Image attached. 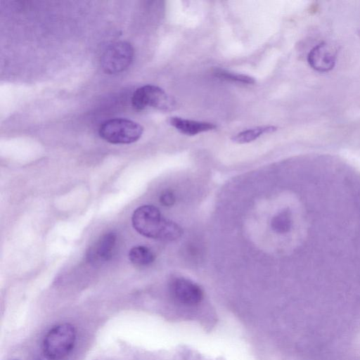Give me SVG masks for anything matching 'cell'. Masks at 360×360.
<instances>
[{"label": "cell", "mask_w": 360, "mask_h": 360, "mask_svg": "<svg viewBox=\"0 0 360 360\" xmlns=\"http://www.w3.org/2000/svg\"><path fill=\"white\" fill-rule=\"evenodd\" d=\"M131 222L138 233L149 238L172 241L183 233L181 226L163 217L159 209L150 205L136 208L132 214Z\"/></svg>", "instance_id": "obj_1"}, {"label": "cell", "mask_w": 360, "mask_h": 360, "mask_svg": "<svg viewBox=\"0 0 360 360\" xmlns=\"http://www.w3.org/2000/svg\"><path fill=\"white\" fill-rule=\"evenodd\" d=\"M76 330L68 323L51 328L43 340L44 356L50 360H60L68 355L76 342Z\"/></svg>", "instance_id": "obj_2"}, {"label": "cell", "mask_w": 360, "mask_h": 360, "mask_svg": "<svg viewBox=\"0 0 360 360\" xmlns=\"http://www.w3.org/2000/svg\"><path fill=\"white\" fill-rule=\"evenodd\" d=\"M143 131L139 123L125 118H112L103 122L98 129L99 136L113 144H128L136 142Z\"/></svg>", "instance_id": "obj_3"}, {"label": "cell", "mask_w": 360, "mask_h": 360, "mask_svg": "<svg viewBox=\"0 0 360 360\" xmlns=\"http://www.w3.org/2000/svg\"><path fill=\"white\" fill-rule=\"evenodd\" d=\"M131 105L134 110L139 111L148 108L167 111L176 108V102L160 87L147 84L135 90L131 98Z\"/></svg>", "instance_id": "obj_4"}, {"label": "cell", "mask_w": 360, "mask_h": 360, "mask_svg": "<svg viewBox=\"0 0 360 360\" xmlns=\"http://www.w3.org/2000/svg\"><path fill=\"white\" fill-rule=\"evenodd\" d=\"M134 58V49L126 41H118L109 45L101 58V65L107 74L120 73L130 65Z\"/></svg>", "instance_id": "obj_5"}, {"label": "cell", "mask_w": 360, "mask_h": 360, "mask_svg": "<svg viewBox=\"0 0 360 360\" xmlns=\"http://www.w3.org/2000/svg\"><path fill=\"white\" fill-rule=\"evenodd\" d=\"M169 290L173 298L186 306H194L203 298V291L200 285L184 277H176L169 284Z\"/></svg>", "instance_id": "obj_6"}, {"label": "cell", "mask_w": 360, "mask_h": 360, "mask_svg": "<svg viewBox=\"0 0 360 360\" xmlns=\"http://www.w3.org/2000/svg\"><path fill=\"white\" fill-rule=\"evenodd\" d=\"M307 61L314 70L326 72L334 68L336 56L335 52L328 45L321 43L314 46L309 51Z\"/></svg>", "instance_id": "obj_7"}, {"label": "cell", "mask_w": 360, "mask_h": 360, "mask_svg": "<svg viewBox=\"0 0 360 360\" xmlns=\"http://www.w3.org/2000/svg\"><path fill=\"white\" fill-rule=\"evenodd\" d=\"M117 240L113 232H108L101 236L89 249L86 255L89 262L98 264L108 261L112 256Z\"/></svg>", "instance_id": "obj_8"}, {"label": "cell", "mask_w": 360, "mask_h": 360, "mask_svg": "<svg viewBox=\"0 0 360 360\" xmlns=\"http://www.w3.org/2000/svg\"><path fill=\"white\" fill-rule=\"evenodd\" d=\"M168 122L179 132L187 136H194L217 127L213 123L186 120L179 117H172Z\"/></svg>", "instance_id": "obj_9"}, {"label": "cell", "mask_w": 360, "mask_h": 360, "mask_svg": "<svg viewBox=\"0 0 360 360\" xmlns=\"http://www.w3.org/2000/svg\"><path fill=\"white\" fill-rule=\"evenodd\" d=\"M274 126H261L242 131L231 138L233 142L236 143H248L256 140L264 134H269L276 131Z\"/></svg>", "instance_id": "obj_10"}, {"label": "cell", "mask_w": 360, "mask_h": 360, "mask_svg": "<svg viewBox=\"0 0 360 360\" xmlns=\"http://www.w3.org/2000/svg\"><path fill=\"white\" fill-rule=\"evenodd\" d=\"M129 259L138 266H146L153 263L155 256L148 247L139 245L132 248L129 252Z\"/></svg>", "instance_id": "obj_11"}, {"label": "cell", "mask_w": 360, "mask_h": 360, "mask_svg": "<svg viewBox=\"0 0 360 360\" xmlns=\"http://www.w3.org/2000/svg\"><path fill=\"white\" fill-rule=\"evenodd\" d=\"M292 220L290 212L283 210L277 212L271 219V227L272 230L279 234H284L290 231Z\"/></svg>", "instance_id": "obj_12"}, {"label": "cell", "mask_w": 360, "mask_h": 360, "mask_svg": "<svg viewBox=\"0 0 360 360\" xmlns=\"http://www.w3.org/2000/svg\"><path fill=\"white\" fill-rule=\"evenodd\" d=\"M214 75L217 77L222 78L226 80L248 84H252L255 83V79L252 77L243 74L233 73L224 70H217L214 72Z\"/></svg>", "instance_id": "obj_13"}, {"label": "cell", "mask_w": 360, "mask_h": 360, "mask_svg": "<svg viewBox=\"0 0 360 360\" xmlns=\"http://www.w3.org/2000/svg\"><path fill=\"white\" fill-rule=\"evenodd\" d=\"M159 201L165 207H171L175 203L176 197L171 190H165L160 194Z\"/></svg>", "instance_id": "obj_14"}, {"label": "cell", "mask_w": 360, "mask_h": 360, "mask_svg": "<svg viewBox=\"0 0 360 360\" xmlns=\"http://www.w3.org/2000/svg\"><path fill=\"white\" fill-rule=\"evenodd\" d=\"M15 360H17V359H15Z\"/></svg>", "instance_id": "obj_15"}]
</instances>
